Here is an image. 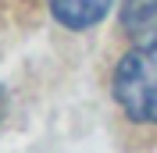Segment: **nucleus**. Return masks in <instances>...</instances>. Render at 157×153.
<instances>
[{"label":"nucleus","mask_w":157,"mask_h":153,"mask_svg":"<svg viewBox=\"0 0 157 153\" xmlns=\"http://www.w3.org/2000/svg\"><path fill=\"white\" fill-rule=\"evenodd\" d=\"M54 18L64 25V29H93L97 21H104V14L111 11V0H47Z\"/></svg>","instance_id":"obj_2"},{"label":"nucleus","mask_w":157,"mask_h":153,"mask_svg":"<svg viewBox=\"0 0 157 153\" xmlns=\"http://www.w3.org/2000/svg\"><path fill=\"white\" fill-rule=\"evenodd\" d=\"M7 103H11V100H7V89L0 86V121H4V118H7Z\"/></svg>","instance_id":"obj_4"},{"label":"nucleus","mask_w":157,"mask_h":153,"mask_svg":"<svg viewBox=\"0 0 157 153\" xmlns=\"http://www.w3.org/2000/svg\"><path fill=\"white\" fill-rule=\"evenodd\" d=\"M111 93L128 121L157 125V43H136L118 61Z\"/></svg>","instance_id":"obj_1"},{"label":"nucleus","mask_w":157,"mask_h":153,"mask_svg":"<svg viewBox=\"0 0 157 153\" xmlns=\"http://www.w3.org/2000/svg\"><path fill=\"white\" fill-rule=\"evenodd\" d=\"M121 29L132 43H157V0H121Z\"/></svg>","instance_id":"obj_3"}]
</instances>
